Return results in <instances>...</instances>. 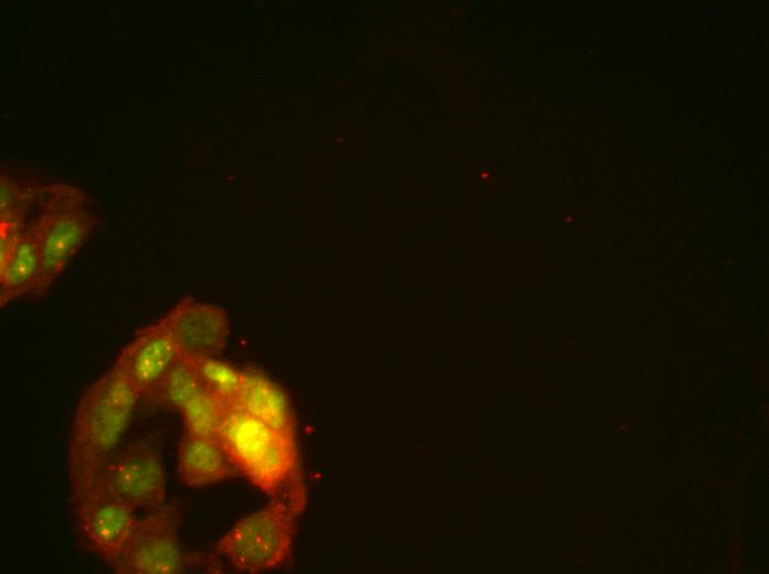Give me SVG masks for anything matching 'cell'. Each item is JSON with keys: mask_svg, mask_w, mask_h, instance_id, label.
Segmentation results:
<instances>
[{"mask_svg": "<svg viewBox=\"0 0 769 574\" xmlns=\"http://www.w3.org/2000/svg\"><path fill=\"white\" fill-rule=\"evenodd\" d=\"M234 407H240L275 429L296 436V424L282 390L262 374L242 372Z\"/></svg>", "mask_w": 769, "mask_h": 574, "instance_id": "8fae6325", "label": "cell"}, {"mask_svg": "<svg viewBox=\"0 0 769 574\" xmlns=\"http://www.w3.org/2000/svg\"><path fill=\"white\" fill-rule=\"evenodd\" d=\"M39 269L36 238L31 227L20 228L8 257L0 262L1 305L28 293L33 294Z\"/></svg>", "mask_w": 769, "mask_h": 574, "instance_id": "7c38bea8", "label": "cell"}, {"mask_svg": "<svg viewBox=\"0 0 769 574\" xmlns=\"http://www.w3.org/2000/svg\"><path fill=\"white\" fill-rule=\"evenodd\" d=\"M139 396L133 383L115 366L83 393L67 446L72 493L81 490L115 454Z\"/></svg>", "mask_w": 769, "mask_h": 574, "instance_id": "6da1fadb", "label": "cell"}, {"mask_svg": "<svg viewBox=\"0 0 769 574\" xmlns=\"http://www.w3.org/2000/svg\"><path fill=\"white\" fill-rule=\"evenodd\" d=\"M177 517L175 508L164 504L138 519L125 549L112 565L115 572L181 573L185 557L177 538Z\"/></svg>", "mask_w": 769, "mask_h": 574, "instance_id": "8992f818", "label": "cell"}, {"mask_svg": "<svg viewBox=\"0 0 769 574\" xmlns=\"http://www.w3.org/2000/svg\"><path fill=\"white\" fill-rule=\"evenodd\" d=\"M178 358V347L160 320L139 331L122 350L114 366L133 383L140 396H146Z\"/></svg>", "mask_w": 769, "mask_h": 574, "instance_id": "9c48e42d", "label": "cell"}, {"mask_svg": "<svg viewBox=\"0 0 769 574\" xmlns=\"http://www.w3.org/2000/svg\"><path fill=\"white\" fill-rule=\"evenodd\" d=\"M202 384L221 398L229 408L234 407L240 391L242 372L215 361L214 358H185Z\"/></svg>", "mask_w": 769, "mask_h": 574, "instance_id": "5bb4252c", "label": "cell"}, {"mask_svg": "<svg viewBox=\"0 0 769 574\" xmlns=\"http://www.w3.org/2000/svg\"><path fill=\"white\" fill-rule=\"evenodd\" d=\"M229 406L203 384L180 408L186 432L217 435Z\"/></svg>", "mask_w": 769, "mask_h": 574, "instance_id": "4fadbf2b", "label": "cell"}, {"mask_svg": "<svg viewBox=\"0 0 769 574\" xmlns=\"http://www.w3.org/2000/svg\"><path fill=\"white\" fill-rule=\"evenodd\" d=\"M46 193L43 212L31 226L40 253L33 294L44 293L60 277L91 227L85 199L80 191L54 187Z\"/></svg>", "mask_w": 769, "mask_h": 574, "instance_id": "277c9868", "label": "cell"}, {"mask_svg": "<svg viewBox=\"0 0 769 574\" xmlns=\"http://www.w3.org/2000/svg\"><path fill=\"white\" fill-rule=\"evenodd\" d=\"M73 498L88 496L138 508H159L166 501V474L160 454L138 444L113 454Z\"/></svg>", "mask_w": 769, "mask_h": 574, "instance_id": "5b68a950", "label": "cell"}, {"mask_svg": "<svg viewBox=\"0 0 769 574\" xmlns=\"http://www.w3.org/2000/svg\"><path fill=\"white\" fill-rule=\"evenodd\" d=\"M306 495L301 477L261 510L241 519L215 545L240 571L260 573L288 563Z\"/></svg>", "mask_w": 769, "mask_h": 574, "instance_id": "7a4b0ae2", "label": "cell"}, {"mask_svg": "<svg viewBox=\"0 0 769 574\" xmlns=\"http://www.w3.org/2000/svg\"><path fill=\"white\" fill-rule=\"evenodd\" d=\"M236 471L215 435L186 432L178 453V475L183 483L204 487L230 479Z\"/></svg>", "mask_w": 769, "mask_h": 574, "instance_id": "30bf717a", "label": "cell"}, {"mask_svg": "<svg viewBox=\"0 0 769 574\" xmlns=\"http://www.w3.org/2000/svg\"><path fill=\"white\" fill-rule=\"evenodd\" d=\"M215 436L236 470L271 498L299 478L296 436L273 428L244 410L229 408Z\"/></svg>", "mask_w": 769, "mask_h": 574, "instance_id": "3957f363", "label": "cell"}, {"mask_svg": "<svg viewBox=\"0 0 769 574\" xmlns=\"http://www.w3.org/2000/svg\"><path fill=\"white\" fill-rule=\"evenodd\" d=\"M179 355L185 358H214L225 347L230 325L227 312L219 306L185 300L164 319Z\"/></svg>", "mask_w": 769, "mask_h": 574, "instance_id": "52a82bcc", "label": "cell"}, {"mask_svg": "<svg viewBox=\"0 0 769 574\" xmlns=\"http://www.w3.org/2000/svg\"><path fill=\"white\" fill-rule=\"evenodd\" d=\"M80 530L113 565L125 549L138 521L136 508L102 498H73Z\"/></svg>", "mask_w": 769, "mask_h": 574, "instance_id": "ba28073f", "label": "cell"}]
</instances>
